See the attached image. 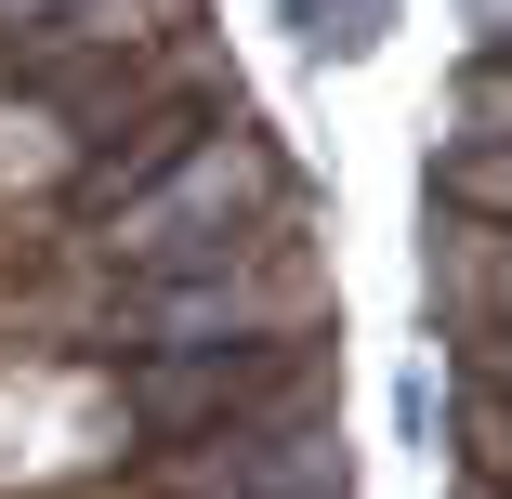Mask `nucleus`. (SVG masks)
I'll return each mask as SVG.
<instances>
[{"label":"nucleus","instance_id":"nucleus-1","mask_svg":"<svg viewBox=\"0 0 512 499\" xmlns=\"http://www.w3.org/2000/svg\"><path fill=\"white\" fill-rule=\"evenodd\" d=\"M276 197V158H263V132H184L132 197H119V263H145V276H211V263H237L250 250V211Z\"/></svg>","mask_w":512,"mask_h":499},{"label":"nucleus","instance_id":"nucleus-2","mask_svg":"<svg viewBox=\"0 0 512 499\" xmlns=\"http://www.w3.org/2000/svg\"><path fill=\"white\" fill-rule=\"evenodd\" d=\"M158 499H342V434L329 421H250L211 447H171Z\"/></svg>","mask_w":512,"mask_h":499},{"label":"nucleus","instance_id":"nucleus-3","mask_svg":"<svg viewBox=\"0 0 512 499\" xmlns=\"http://www.w3.org/2000/svg\"><path fill=\"white\" fill-rule=\"evenodd\" d=\"M302 381L289 342H211V355H158L132 381V421L145 434H224L237 408H276V394Z\"/></svg>","mask_w":512,"mask_h":499},{"label":"nucleus","instance_id":"nucleus-4","mask_svg":"<svg viewBox=\"0 0 512 499\" xmlns=\"http://www.w3.org/2000/svg\"><path fill=\"white\" fill-rule=\"evenodd\" d=\"M289 289H250V276H145V303H132V329L158 342V355H211V342H289Z\"/></svg>","mask_w":512,"mask_h":499},{"label":"nucleus","instance_id":"nucleus-5","mask_svg":"<svg viewBox=\"0 0 512 499\" xmlns=\"http://www.w3.org/2000/svg\"><path fill=\"white\" fill-rule=\"evenodd\" d=\"M434 263H447V316H460V355H499V224H434Z\"/></svg>","mask_w":512,"mask_h":499},{"label":"nucleus","instance_id":"nucleus-6","mask_svg":"<svg viewBox=\"0 0 512 499\" xmlns=\"http://www.w3.org/2000/svg\"><path fill=\"white\" fill-rule=\"evenodd\" d=\"M434 184H447V197H460V211H473V224H499V197H512V158H499V132H460V145H447V171H434Z\"/></svg>","mask_w":512,"mask_h":499},{"label":"nucleus","instance_id":"nucleus-7","mask_svg":"<svg viewBox=\"0 0 512 499\" xmlns=\"http://www.w3.org/2000/svg\"><path fill=\"white\" fill-rule=\"evenodd\" d=\"M276 14L316 40V53H368V40L394 27V0H276Z\"/></svg>","mask_w":512,"mask_h":499},{"label":"nucleus","instance_id":"nucleus-8","mask_svg":"<svg viewBox=\"0 0 512 499\" xmlns=\"http://www.w3.org/2000/svg\"><path fill=\"white\" fill-rule=\"evenodd\" d=\"M0 14H14V27H40V14H53V0H0Z\"/></svg>","mask_w":512,"mask_h":499},{"label":"nucleus","instance_id":"nucleus-9","mask_svg":"<svg viewBox=\"0 0 512 499\" xmlns=\"http://www.w3.org/2000/svg\"><path fill=\"white\" fill-rule=\"evenodd\" d=\"M460 499H499V473H473V486H460Z\"/></svg>","mask_w":512,"mask_h":499}]
</instances>
